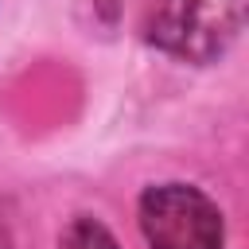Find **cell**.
<instances>
[{"instance_id":"1","label":"cell","mask_w":249,"mask_h":249,"mask_svg":"<svg viewBox=\"0 0 249 249\" xmlns=\"http://www.w3.org/2000/svg\"><path fill=\"white\" fill-rule=\"evenodd\" d=\"M245 27V0H160L152 43L183 62L222 58Z\"/></svg>"},{"instance_id":"2","label":"cell","mask_w":249,"mask_h":249,"mask_svg":"<svg viewBox=\"0 0 249 249\" xmlns=\"http://www.w3.org/2000/svg\"><path fill=\"white\" fill-rule=\"evenodd\" d=\"M140 230L148 249H222L218 206L191 183H160L140 195Z\"/></svg>"},{"instance_id":"3","label":"cell","mask_w":249,"mask_h":249,"mask_svg":"<svg viewBox=\"0 0 249 249\" xmlns=\"http://www.w3.org/2000/svg\"><path fill=\"white\" fill-rule=\"evenodd\" d=\"M58 249H121V245H117V237H113L101 222H93V218H74V222L66 226Z\"/></svg>"}]
</instances>
